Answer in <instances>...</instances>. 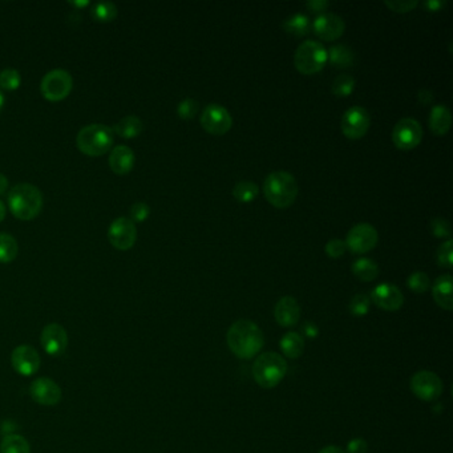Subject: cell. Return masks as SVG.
<instances>
[{"mask_svg": "<svg viewBox=\"0 0 453 453\" xmlns=\"http://www.w3.org/2000/svg\"><path fill=\"white\" fill-rule=\"evenodd\" d=\"M265 344L262 330L251 320L241 319L227 331V346L241 359H251Z\"/></svg>", "mask_w": 453, "mask_h": 453, "instance_id": "6da1fadb", "label": "cell"}, {"mask_svg": "<svg viewBox=\"0 0 453 453\" xmlns=\"http://www.w3.org/2000/svg\"><path fill=\"white\" fill-rule=\"evenodd\" d=\"M298 191L294 176L284 170L272 171L263 182L266 200L278 209H286L294 204Z\"/></svg>", "mask_w": 453, "mask_h": 453, "instance_id": "7a4b0ae2", "label": "cell"}, {"mask_svg": "<svg viewBox=\"0 0 453 453\" xmlns=\"http://www.w3.org/2000/svg\"><path fill=\"white\" fill-rule=\"evenodd\" d=\"M8 205L12 215L22 221H31L43 209V194L31 183H18L8 194Z\"/></svg>", "mask_w": 453, "mask_h": 453, "instance_id": "3957f363", "label": "cell"}, {"mask_svg": "<svg viewBox=\"0 0 453 453\" xmlns=\"http://www.w3.org/2000/svg\"><path fill=\"white\" fill-rule=\"evenodd\" d=\"M114 140L112 128L107 125L91 124L80 129L76 137V145L81 153L91 157H99L111 150Z\"/></svg>", "mask_w": 453, "mask_h": 453, "instance_id": "277c9868", "label": "cell"}, {"mask_svg": "<svg viewBox=\"0 0 453 453\" xmlns=\"http://www.w3.org/2000/svg\"><path fill=\"white\" fill-rule=\"evenodd\" d=\"M287 373V363L279 354L265 352L253 366V376L262 388H274L279 385Z\"/></svg>", "mask_w": 453, "mask_h": 453, "instance_id": "5b68a950", "label": "cell"}, {"mask_svg": "<svg viewBox=\"0 0 453 453\" xmlns=\"http://www.w3.org/2000/svg\"><path fill=\"white\" fill-rule=\"evenodd\" d=\"M329 60L327 49L322 43L307 40L296 48L294 66L302 75H314L325 68Z\"/></svg>", "mask_w": 453, "mask_h": 453, "instance_id": "8992f818", "label": "cell"}, {"mask_svg": "<svg viewBox=\"0 0 453 453\" xmlns=\"http://www.w3.org/2000/svg\"><path fill=\"white\" fill-rule=\"evenodd\" d=\"M73 87V79L66 69H52L42 80L40 92L49 102H60L68 96Z\"/></svg>", "mask_w": 453, "mask_h": 453, "instance_id": "52a82bcc", "label": "cell"}, {"mask_svg": "<svg viewBox=\"0 0 453 453\" xmlns=\"http://www.w3.org/2000/svg\"><path fill=\"white\" fill-rule=\"evenodd\" d=\"M201 125L205 132L213 136H222L233 126L231 114L219 104H209L201 114Z\"/></svg>", "mask_w": 453, "mask_h": 453, "instance_id": "ba28073f", "label": "cell"}, {"mask_svg": "<svg viewBox=\"0 0 453 453\" xmlns=\"http://www.w3.org/2000/svg\"><path fill=\"white\" fill-rule=\"evenodd\" d=\"M371 125L370 114L363 107L349 108L342 117V132L350 140H359L366 136Z\"/></svg>", "mask_w": 453, "mask_h": 453, "instance_id": "9c48e42d", "label": "cell"}, {"mask_svg": "<svg viewBox=\"0 0 453 453\" xmlns=\"http://www.w3.org/2000/svg\"><path fill=\"white\" fill-rule=\"evenodd\" d=\"M423 138L421 125L411 117L397 121L392 131V141L400 150H411L418 147Z\"/></svg>", "mask_w": 453, "mask_h": 453, "instance_id": "30bf717a", "label": "cell"}, {"mask_svg": "<svg viewBox=\"0 0 453 453\" xmlns=\"http://www.w3.org/2000/svg\"><path fill=\"white\" fill-rule=\"evenodd\" d=\"M108 239L114 249H132L137 241L136 224L126 217L116 218L108 229Z\"/></svg>", "mask_w": 453, "mask_h": 453, "instance_id": "8fae6325", "label": "cell"}, {"mask_svg": "<svg viewBox=\"0 0 453 453\" xmlns=\"http://www.w3.org/2000/svg\"><path fill=\"white\" fill-rule=\"evenodd\" d=\"M379 234L373 225L370 224H358L352 227L346 238L347 249L351 250L355 254H364L374 249L378 245Z\"/></svg>", "mask_w": 453, "mask_h": 453, "instance_id": "7c38bea8", "label": "cell"}, {"mask_svg": "<svg viewBox=\"0 0 453 453\" xmlns=\"http://www.w3.org/2000/svg\"><path fill=\"white\" fill-rule=\"evenodd\" d=\"M412 392L424 401H433L439 399L444 391L442 379L430 371H420L411 379Z\"/></svg>", "mask_w": 453, "mask_h": 453, "instance_id": "4fadbf2b", "label": "cell"}, {"mask_svg": "<svg viewBox=\"0 0 453 453\" xmlns=\"http://www.w3.org/2000/svg\"><path fill=\"white\" fill-rule=\"evenodd\" d=\"M40 342L49 356L57 358V356H61L67 350L68 335L63 326L57 323H51V325H47L42 331Z\"/></svg>", "mask_w": 453, "mask_h": 453, "instance_id": "5bb4252c", "label": "cell"}, {"mask_svg": "<svg viewBox=\"0 0 453 453\" xmlns=\"http://www.w3.org/2000/svg\"><path fill=\"white\" fill-rule=\"evenodd\" d=\"M313 30H314V34L317 35L318 37H320L322 40L334 42L344 34L346 24L338 15L331 13V12H325V13L319 15L314 20Z\"/></svg>", "mask_w": 453, "mask_h": 453, "instance_id": "9a60e30c", "label": "cell"}, {"mask_svg": "<svg viewBox=\"0 0 453 453\" xmlns=\"http://www.w3.org/2000/svg\"><path fill=\"white\" fill-rule=\"evenodd\" d=\"M13 370L22 376H32L40 367V356L34 347L23 344L18 346L11 355Z\"/></svg>", "mask_w": 453, "mask_h": 453, "instance_id": "2e32d148", "label": "cell"}, {"mask_svg": "<svg viewBox=\"0 0 453 453\" xmlns=\"http://www.w3.org/2000/svg\"><path fill=\"white\" fill-rule=\"evenodd\" d=\"M371 299L375 305L385 311H397L404 303V296L395 284H378L371 293Z\"/></svg>", "mask_w": 453, "mask_h": 453, "instance_id": "e0dca14e", "label": "cell"}, {"mask_svg": "<svg viewBox=\"0 0 453 453\" xmlns=\"http://www.w3.org/2000/svg\"><path fill=\"white\" fill-rule=\"evenodd\" d=\"M31 397L42 406H55L61 400V389L57 383L48 378L36 379L30 388Z\"/></svg>", "mask_w": 453, "mask_h": 453, "instance_id": "ac0fdd59", "label": "cell"}, {"mask_svg": "<svg viewBox=\"0 0 453 453\" xmlns=\"http://www.w3.org/2000/svg\"><path fill=\"white\" fill-rule=\"evenodd\" d=\"M274 315L279 326L293 327L301 318V307L293 296H284L278 301Z\"/></svg>", "mask_w": 453, "mask_h": 453, "instance_id": "d6986e66", "label": "cell"}, {"mask_svg": "<svg viewBox=\"0 0 453 453\" xmlns=\"http://www.w3.org/2000/svg\"><path fill=\"white\" fill-rule=\"evenodd\" d=\"M135 165V153L132 149L125 145H117L111 150L109 155V167L116 174H126L133 169Z\"/></svg>", "mask_w": 453, "mask_h": 453, "instance_id": "ffe728a7", "label": "cell"}, {"mask_svg": "<svg viewBox=\"0 0 453 453\" xmlns=\"http://www.w3.org/2000/svg\"><path fill=\"white\" fill-rule=\"evenodd\" d=\"M452 282V277L444 274L435 281L432 287V295L436 303L448 311L453 308Z\"/></svg>", "mask_w": 453, "mask_h": 453, "instance_id": "44dd1931", "label": "cell"}, {"mask_svg": "<svg viewBox=\"0 0 453 453\" xmlns=\"http://www.w3.org/2000/svg\"><path fill=\"white\" fill-rule=\"evenodd\" d=\"M452 125V114L445 105H435L430 109V129L436 136H444L449 132Z\"/></svg>", "mask_w": 453, "mask_h": 453, "instance_id": "7402d4cb", "label": "cell"}, {"mask_svg": "<svg viewBox=\"0 0 453 453\" xmlns=\"http://www.w3.org/2000/svg\"><path fill=\"white\" fill-rule=\"evenodd\" d=\"M330 63L337 68H350L355 63V54L350 47L337 44L327 51Z\"/></svg>", "mask_w": 453, "mask_h": 453, "instance_id": "603a6c76", "label": "cell"}, {"mask_svg": "<svg viewBox=\"0 0 453 453\" xmlns=\"http://www.w3.org/2000/svg\"><path fill=\"white\" fill-rule=\"evenodd\" d=\"M114 132L123 138H135L143 132V121L137 116H126L114 125Z\"/></svg>", "mask_w": 453, "mask_h": 453, "instance_id": "cb8c5ba5", "label": "cell"}, {"mask_svg": "<svg viewBox=\"0 0 453 453\" xmlns=\"http://www.w3.org/2000/svg\"><path fill=\"white\" fill-rule=\"evenodd\" d=\"M281 350L287 358L296 359L305 351V340L296 332H287L281 339Z\"/></svg>", "mask_w": 453, "mask_h": 453, "instance_id": "d4e9b609", "label": "cell"}, {"mask_svg": "<svg viewBox=\"0 0 453 453\" xmlns=\"http://www.w3.org/2000/svg\"><path fill=\"white\" fill-rule=\"evenodd\" d=\"M282 28L287 34L302 37L310 32L311 23H310V19L307 18L306 15L295 13L284 20L282 23Z\"/></svg>", "mask_w": 453, "mask_h": 453, "instance_id": "484cf974", "label": "cell"}, {"mask_svg": "<svg viewBox=\"0 0 453 453\" xmlns=\"http://www.w3.org/2000/svg\"><path fill=\"white\" fill-rule=\"evenodd\" d=\"M352 272L359 281L371 282V281L376 279V277L379 275V267L373 260L361 258V260L354 262Z\"/></svg>", "mask_w": 453, "mask_h": 453, "instance_id": "4316f807", "label": "cell"}, {"mask_svg": "<svg viewBox=\"0 0 453 453\" xmlns=\"http://www.w3.org/2000/svg\"><path fill=\"white\" fill-rule=\"evenodd\" d=\"M260 194V188L255 182L248 181V180H243V181H239L234 189H233V195L234 198L238 201V203H242V204H250L253 203L257 195Z\"/></svg>", "mask_w": 453, "mask_h": 453, "instance_id": "83f0119b", "label": "cell"}, {"mask_svg": "<svg viewBox=\"0 0 453 453\" xmlns=\"http://www.w3.org/2000/svg\"><path fill=\"white\" fill-rule=\"evenodd\" d=\"M30 444L19 435H8L0 442V453H30Z\"/></svg>", "mask_w": 453, "mask_h": 453, "instance_id": "f1b7e54d", "label": "cell"}, {"mask_svg": "<svg viewBox=\"0 0 453 453\" xmlns=\"http://www.w3.org/2000/svg\"><path fill=\"white\" fill-rule=\"evenodd\" d=\"M18 242L10 234L0 233V263H10L18 255Z\"/></svg>", "mask_w": 453, "mask_h": 453, "instance_id": "f546056e", "label": "cell"}, {"mask_svg": "<svg viewBox=\"0 0 453 453\" xmlns=\"http://www.w3.org/2000/svg\"><path fill=\"white\" fill-rule=\"evenodd\" d=\"M92 18L100 23H109L117 16V7L111 1H102L93 6Z\"/></svg>", "mask_w": 453, "mask_h": 453, "instance_id": "4dcf8cb0", "label": "cell"}, {"mask_svg": "<svg viewBox=\"0 0 453 453\" xmlns=\"http://www.w3.org/2000/svg\"><path fill=\"white\" fill-rule=\"evenodd\" d=\"M355 88V79L351 75H339L332 83V93L337 97H347L350 96Z\"/></svg>", "mask_w": 453, "mask_h": 453, "instance_id": "1f68e13d", "label": "cell"}, {"mask_svg": "<svg viewBox=\"0 0 453 453\" xmlns=\"http://www.w3.org/2000/svg\"><path fill=\"white\" fill-rule=\"evenodd\" d=\"M22 76L13 68L3 69L0 72V88L7 91H15L20 87Z\"/></svg>", "mask_w": 453, "mask_h": 453, "instance_id": "d6a6232c", "label": "cell"}, {"mask_svg": "<svg viewBox=\"0 0 453 453\" xmlns=\"http://www.w3.org/2000/svg\"><path fill=\"white\" fill-rule=\"evenodd\" d=\"M430 278L425 272H416L408 277L407 286L416 294H423L430 289Z\"/></svg>", "mask_w": 453, "mask_h": 453, "instance_id": "836d02e7", "label": "cell"}, {"mask_svg": "<svg viewBox=\"0 0 453 453\" xmlns=\"http://www.w3.org/2000/svg\"><path fill=\"white\" fill-rule=\"evenodd\" d=\"M371 299L366 294L355 295L349 305V310L354 317H364L370 311Z\"/></svg>", "mask_w": 453, "mask_h": 453, "instance_id": "e575fe53", "label": "cell"}, {"mask_svg": "<svg viewBox=\"0 0 453 453\" xmlns=\"http://www.w3.org/2000/svg\"><path fill=\"white\" fill-rule=\"evenodd\" d=\"M430 231L437 238H449L452 234V227L447 219L437 217L430 221Z\"/></svg>", "mask_w": 453, "mask_h": 453, "instance_id": "d590c367", "label": "cell"}, {"mask_svg": "<svg viewBox=\"0 0 453 453\" xmlns=\"http://www.w3.org/2000/svg\"><path fill=\"white\" fill-rule=\"evenodd\" d=\"M437 262L442 267L452 269L453 263V241L449 238L447 242L440 245L437 250Z\"/></svg>", "mask_w": 453, "mask_h": 453, "instance_id": "8d00e7d4", "label": "cell"}, {"mask_svg": "<svg viewBox=\"0 0 453 453\" xmlns=\"http://www.w3.org/2000/svg\"><path fill=\"white\" fill-rule=\"evenodd\" d=\"M198 102L193 99H185L179 104L177 108V114L179 116L183 119V120H192L195 117V114L198 112Z\"/></svg>", "mask_w": 453, "mask_h": 453, "instance_id": "74e56055", "label": "cell"}, {"mask_svg": "<svg viewBox=\"0 0 453 453\" xmlns=\"http://www.w3.org/2000/svg\"><path fill=\"white\" fill-rule=\"evenodd\" d=\"M385 4L394 12L406 13V12L413 11L419 6V1L418 0H404V1L395 0V1H385Z\"/></svg>", "mask_w": 453, "mask_h": 453, "instance_id": "f35d334b", "label": "cell"}, {"mask_svg": "<svg viewBox=\"0 0 453 453\" xmlns=\"http://www.w3.org/2000/svg\"><path fill=\"white\" fill-rule=\"evenodd\" d=\"M129 213L133 222H144L150 215V207L145 203H135L131 206Z\"/></svg>", "mask_w": 453, "mask_h": 453, "instance_id": "ab89813d", "label": "cell"}, {"mask_svg": "<svg viewBox=\"0 0 453 453\" xmlns=\"http://www.w3.org/2000/svg\"><path fill=\"white\" fill-rule=\"evenodd\" d=\"M346 250H347L346 242L342 239H331L325 248V251L327 253L330 258H340L346 253Z\"/></svg>", "mask_w": 453, "mask_h": 453, "instance_id": "60d3db41", "label": "cell"}, {"mask_svg": "<svg viewBox=\"0 0 453 453\" xmlns=\"http://www.w3.org/2000/svg\"><path fill=\"white\" fill-rule=\"evenodd\" d=\"M306 7L310 11L322 15V13H325V11H327L330 1L327 0H311V1H307Z\"/></svg>", "mask_w": 453, "mask_h": 453, "instance_id": "b9f144b4", "label": "cell"}, {"mask_svg": "<svg viewBox=\"0 0 453 453\" xmlns=\"http://www.w3.org/2000/svg\"><path fill=\"white\" fill-rule=\"evenodd\" d=\"M367 449H368V444L363 439H352L347 445L349 453H367Z\"/></svg>", "mask_w": 453, "mask_h": 453, "instance_id": "7bdbcfd3", "label": "cell"}, {"mask_svg": "<svg viewBox=\"0 0 453 453\" xmlns=\"http://www.w3.org/2000/svg\"><path fill=\"white\" fill-rule=\"evenodd\" d=\"M302 332H303V335H306L307 338H317L318 334H319V330H318L315 323L306 322V323H303V326H302Z\"/></svg>", "mask_w": 453, "mask_h": 453, "instance_id": "ee69618b", "label": "cell"}, {"mask_svg": "<svg viewBox=\"0 0 453 453\" xmlns=\"http://www.w3.org/2000/svg\"><path fill=\"white\" fill-rule=\"evenodd\" d=\"M445 6L444 0H428L424 3V7L427 8V11L437 12L442 10V7Z\"/></svg>", "mask_w": 453, "mask_h": 453, "instance_id": "f6af8a7d", "label": "cell"}, {"mask_svg": "<svg viewBox=\"0 0 453 453\" xmlns=\"http://www.w3.org/2000/svg\"><path fill=\"white\" fill-rule=\"evenodd\" d=\"M419 100L423 102V104L428 105V104L433 102V95H432L430 91H425V90H424V91H420Z\"/></svg>", "mask_w": 453, "mask_h": 453, "instance_id": "bcb514c9", "label": "cell"}, {"mask_svg": "<svg viewBox=\"0 0 453 453\" xmlns=\"http://www.w3.org/2000/svg\"><path fill=\"white\" fill-rule=\"evenodd\" d=\"M7 188H8V180H7V177L4 174L0 173V194L6 192Z\"/></svg>", "mask_w": 453, "mask_h": 453, "instance_id": "7dc6e473", "label": "cell"}, {"mask_svg": "<svg viewBox=\"0 0 453 453\" xmlns=\"http://www.w3.org/2000/svg\"><path fill=\"white\" fill-rule=\"evenodd\" d=\"M319 453H344V451L340 447H335V445H330L323 448Z\"/></svg>", "mask_w": 453, "mask_h": 453, "instance_id": "c3c4849f", "label": "cell"}, {"mask_svg": "<svg viewBox=\"0 0 453 453\" xmlns=\"http://www.w3.org/2000/svg\"><path fill=\"white\" fill-rule=\"evenodd\" d=\"M71 4H72V6H75V7H79V8H81V7L88 6V4H90V1H87V0H84V1H71Z\"/></svg>", "mask_w": 453, "mask_h": 453, "instance_id": "681fc988", "label": "cell"}, {"mask_svg": "<svg viewBox=\"0 0 453 453\" xmlns=\"http://www.w3.org/2000/svg\"><path fill=\"white\" fill-rule=\"evenodd\" d=\"M6 217V206L0 203V221H3Z\"/></svg>", "mask_w": 453, "mask_h": 453, "instance_id": "f907efd6", "label": "cell"}, {"mask_svg": "<svg viewBox=\"0 0 453 453\" xmlns=\"http://www.w3.org/2000/svg\"><path fill=\"white\" fill-rule=\"evenodd\" d=\"M3 104H4V95H3V92L0 90V111H1V108H3Z\"/></svg>", "mask_w": 453, "mask_h": 453, "instance_id": "816d5d0a", "label": "cell"}]
</instances>
